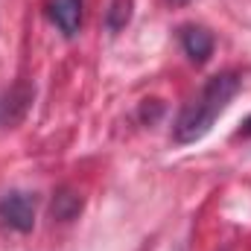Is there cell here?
I'll use <instances>...</instances> for the list:
<instances>
[{
    "label": "cell",
    "mask_w": 251,
    "mask_h": 251,
    "mask_svg": "<svg viewBox=\"0 0 251 251\" xmlns=\"http://www.w3.org/2000/svg\"><path fill=\"white\" fill-rule=\"evenodd\" d=\"M240 88H243V79L234 70H222V73L210 76L201 85V91L190 102H184V108L178 111V117L173 123V140L178 146L201 140L213 128V123L228 111V105L234 102Z\"/></svg>",
    "instance_id": "cell-1"
},
{
    "label": "cell",
    "mask_w": 251,
    "mask_h": 251,
    "mask_svg": "<svg viewBox=\"0 0 251 251\" xmlns=\"http://www.w3.org/2000/svg\"><path fill=\"white\" fill-rule=\"evenodd\" d=\"M0 219L15 231L29 234L35 228V196L24 190H9L0 199Z\"/></svg>",
    "instance_id": "cell-2"
},
{
    "label": "cell",
    "mask_w": 251,
    "mask_h": 251,
    "mask_svg": "<svg viewBox=\"0 0 251 251\" xmlns=\"http://www.w3.org/2000/svg\"><path fill=\"white\" fill-rule=\"evenodd\" d=\"M178 41H181V50L193 64H204L213 56V35L204 29V26H181L178 29Z\"/></svg>",
    "instance_id": "cell-3"
},
{
    "label": "cell",
    "mask_w": 251,
    "mask_h": 251,
    "mask_svg": "<svg viewBox=\"0 0 251 251\" xmlns=\"http://www.w3.org/2000/svg\"><path fill=\"white\" fill-rule=\"evenodd\" d=\"M82 0H50L47 3V18L56 24V29L73 38L82 26Z\"/></svg>",
    "instance_id": "cell-4"
},
{
    "label": "cell",
    "mask_w": 251,
    "mask_h": 251,
    "mask_svg": "<svg viewBox=\"0 0 251 251\" xmlns=\"http://www.w3.org/2000/svg\"><path fill=\"white\" fill-rule=\"evenodd\" d=\"M32 102V88L26 85H18L12 91H6L0 97V126H15L29 108Z\"/></svg>",
    "instance_id": "cell-5"
},
{
    "label": "cell",
    "mask_w": 251,
    "mask_h": 251,
    "mask_svg": "<svg viewBox=\"0 0 251 251\" xmlns=\"http://www.w3.org/2000/svg\"><path fill=\"white\" fill-rule=\"evenodd\" d=\"M79 207H82V199L73 193V190H59L56 193V199H53V219H62V222H67V219H73L76 213H79Z\"/></svg>",
    "instance_id": "cell-6"
},
{
    "label": "cell",
    "mask_w": 251,
    "mask_h": 251,
    "mask_svg": "<svg viewBox=\"0 0 251 251\" xmlns=\"http://www.w3.org/2000/svg\"><path fill=\"white\" fill-rule=\"evenodd\" d=\"M128 21H131V0H111V6L105 9V26L111 32H120Z\"/></svg>",
    "instance_id": "cell-7"
},
{
    "label": "cell",
    "mask_w": 251,
    "mask_h": 251,
    "mask_svg": "<svg viewBox=\"0 0 251 251\" xmlns=\"http://www.w3.org/2000/svg\"><path fill=\"white\" fill-rule=\"evenodd\" d=\"M240 137H251V117L246 120V126L240 128Z\"/></svg>",
    "instance_id": "cell-8"
}]
</instances>
